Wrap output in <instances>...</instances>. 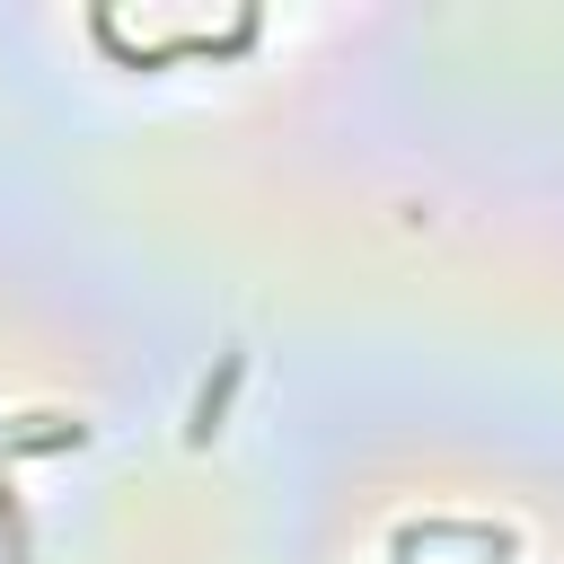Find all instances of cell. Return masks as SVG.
Wrapping results in <instances>:
<instances>
[{
    "label": "cell",
    "mask_w": 564,
    "mask_h": 564,
    "mask_svg": "<svg viewBox=\"0 0 564 564\" xmlns=\"http://www.w3.org/2000/svg\"><path fill=\"white\" fill-rule=\"evenodd\" d=\"M238 379H247V352L229 344V352L212 361V379L194 388V414H185V441H194V449H212V432H220V414H229V397H238Z\"/></svg>",
    "instance_id": "obj_1"
},
{
    "label": "cell",
    "mask_w": 564,
    "mask_h": 564,
    "mask_svg": "<svg viewBox=\"0 0 564 564\" xmlns=\"http://www.w3.org/2000/svg\"><path fill=\"white\" fill-rule=\"evenodd\" d=\"M44 449H88V423H79V414H26V423H0V458H44Z\"/></svg>",
    "instance_id": "obj_2"
},
{
    "label": "cell",
    "mask_w": 564,
    "mask_h": 564,
    "mask_svg": "<svg viewBox=\"0 0 564 564\" xmlns=\"http://www.w3.org/2000/svg\"><path fill=\"white\" fill-rule=\"evenodd\" d=\"M0 538H9V564H35V546H26V520H18V511L0 520Z\"/></svg>",
    "instance_id": "obj_3"
}]
</instances>
